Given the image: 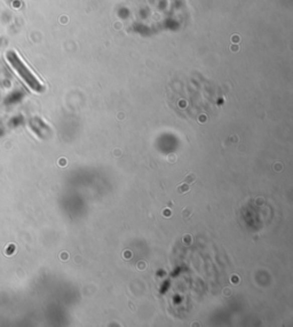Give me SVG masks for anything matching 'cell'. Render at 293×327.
Wrapping results in <instances>:
<instances>
[{"instance_id": "1", "label": "cell", "mask_w": 293, "mask_h": 327, "mask_svg": "<svg viewBox=\"0 0 293 327\" xmlns=\"http://www.w3.org/2000/svg\"><path fill=\"white\" fill-rule=\"evenodd\" d=\"M6 59L8 63L11 64V67L13 68L16 73L26 81V84L30 87L31 89H34L35 92H43L44 85L38 78L36 77V74L28 68V65L24 63V61L21 59L20 54L15 51H10L6 54Z\"/></svg>"}]
</instances>
